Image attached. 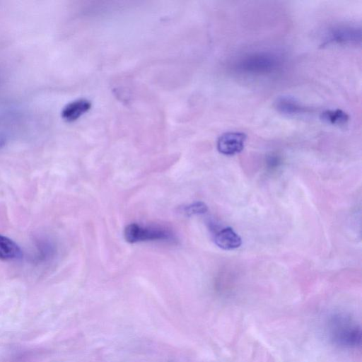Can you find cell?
Masks as SVG:
<instances>
[{
    "label": "cell",
    "mask_w": 362,
    "mask_h": 362,
    "mask_svg": "<svg viewBox=\"0 0 362 362\" xmlns=\"http://www.w3.org/2000/svg\"><path fill=\"white\" fill-rule=\"evenodd\" d=\"M329 329L332 339L341 346L353 347L360 344V327L349 317L341 315L333 317Z\"/></svg>",
    "instance_id": "6da1fadb"
},
{
    "label": "cell",
    "mask_w": 362,
    "mask_h": 362,
    "mask_svg": "<svg viewBox=\"0 0 362 362\" xmlns=\"http://www.w3.org/2000/svg\"><path fill=\"white\" fill-rule=\"evenodd\" d=\"M280 65L279 58L268 52H253L240 58L236 68L241 72L250 74H269Z\"/></svg>",
    "instance_id": "7a4b0ae2"
},
{
    "label": "cell",
    "mask_w": 362,
    "mask_h": 362,
    "mask_svg": "<svg viewBox=\"0 0 362 362\" xmlns=\"http://www.w3.org/2000/svg\"><path fill=\"white\" fill-rule=\"evenodd\" d=\"M124 236L130 243L174 240L172 232L166 228L158 226H143L137 223L129 224L124 229Z\"/></svg>",
    "instance_id": "3957f363"
},
{
    "label": "cell",
    "mask_w": 362,
    "mask_h": 362,
    "mask_svg": "<svg viewBox=\"0 0 362 362\" xmlns=\"http://www.w3.org/2000/svg\"><path fill=\"white\" fill-rule=\"evenodd\" d=\"M361 28L353 25H339L329 30L326 34L325 44H351L361 41Z\"/></svg>",
    "instance_id": "277c9868"
},
{
    "label": "cell",
    "mask_w": 362,
    "mask_h": 362,
    "mask_svg": "<svg viewBox=\"0 0 362 362\" xmlns=\"http://www.w3.org/2000/svg\"><path fill=\"white\" fill-rule=\"evenodd\" d=\"M245 140L246 134L243 132H226L218 139L217 149L223 155L233 156L243 151Z\"/></svg>",
    "instance_id": "5b68a950"
},
{
    "label": "cell",
    "mask_w": 362,
    "mask_h": 362,
    "mask_svg": "<svg viewBox=\"0 0 362 362\" xmlns=\"http://www.w3.org/2000/svg\"><path fill=\"white\" fill-rule=\"evenodd\" d=\"M215 243L223 250H230L242 245V239L230 227L223 228L215 236Z\"/></svg>",
    "instance_id": "8992f818"
},
{
    "label": "cell",
    "mask_w": 362,
    "mask_h": 362,
    "mask_svg": "<svg viewBox=\"0 0 362 362\" xmlns=\"http://www.w3.org/2000/svg\"><path fill=\"white\" fill-rule=\"evenodd\" d=\"M91 107V103L86 99H78L68 103L62 111V117L66 121L77 119Z\"/></svg>",
    "instance_id": "52a82bcc"
},
{
    "label": "cell",
    "mask_w": 362,
    "mask_h": 362,
    "mask_svg": "<svg viewBox=\"0 0 362 362\" xmlns=\"http://www.w3.org/2000/svg\"><path fill=\"white\" fill-rule=\"evenodd\" d=\"M274 106L276 109L281 113L284 115H296L302 113L305 111L304 107L291 96H280L276 98Z\"/></svg>",
    "instance_id": "ba28073f"
},
{
    "label": "cell",
    "mask_w": 362,
    "mask_h": 362,
    "mask_svg": "<svg viewBox=\"0 0 362 362\" xmlns=\"http://www.w3.org/2000/svg\"><path fill=\"white\" fill-rule=\"evenodd\" d=\"M21 255V250L14 241L0 235V259L11 260L18 259Z\"/></svg>",
    "instance_id": "9c48e42d"
},
{
    "label": "cell",
    "mask_w": 362,
    "mask_h": 362,
    "mask_svg": "<svg viewBox=\"0 0 362 362\" xmlns=\"http://www.w3.org/2000/svg\"><path fill=\"white\" fill-rule=\"evenodd\" d=\"M320 118L325 122L334 125L346 124L349 119V115L340 109L327 110L321 113Z\"/></svg>",
    "instance_id": "30bf717a"
},
{
    "label": "cell",
    "mask_w": 362,
    "mask_h": 362,
    "mask_svg": "<svg viewBox=\"0 0 362 362\" xmlns=\"http://www.w3.org/2000/svg\"><path fill=\"white\" fill-rule=\"evenodd\" d=\"M207 211L208 207L206 204L202 202H194L188 206H185L182 209V212H183L187 216L203 214Z\"/></svg>",
    "instance_id": "8fae6325"
}]
</instances>
